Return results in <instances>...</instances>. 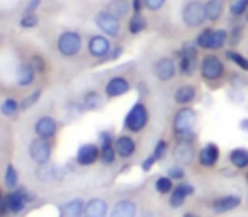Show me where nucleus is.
I'll return each mask as SVG.
<instances>
[{
    "label": "nucleus",
    "mask_w": 248,
    "mask_h": 217,
    "mask_svg": "<svg viewBox=\"0 0 248 217\" xmlns=\"http://www.w3.org/2000/svg\"><path fill=\"white\" fill-rule=\"evenodd\" d=\"M199 75L207 85L221 83L226 76V63L214 53L204 55L199 61Z\"/></svg>",
    "instance_id": "obj_1"
},
{
    "label": "nucleus",
    "mask_w": 248,
    "mask_h": 217,
    "mask_svg": "<svg viewBox=\"0 0 248 217\" xmlns=\"http://www.w3.org/2000/svg\"><path fill=\"white\" fill-rule=\"evenodd\" d=\"M150 124V109L143 100H136L128 111L126 117H124L123 128L126 132L131 134H140L143 132Z\"/></svg>",
    "instance_id": "obj_2"
},
{
    "label": "nucleus",
    "mask_w": 248,
    "mask_h": 217,
    "mask_svg": "<svg viewBox=\"0 0 248 217\" xmlns=\"http://www.w3.org/2000/svg\"><path fill=\"white\" fill-rule=\"evenodd\" d=\"M82 48L83 38L75 29H65L56 38V51L65 59H75L82 53Z\"/></svg>",
    "instance_id": "obj_3"
},
{
    "label": "nucleus",
    "mask_w": 248,
    "mask_h": 217,
    "mask_svg": "<svg viewBox=\"0 0 248 217\" xmlns=\"http://www.w3.org/2000/svg\"><path fill=\"white\" fill-rule=\"evenodd\" d=\"M196 126H197V111L192 105L179 107V109L173 112V117H172L173 138L196 132Z\"/></svg>",
    "instance_id": "obj_4"
},
{
    "label": "nucleus",
    "mask_w": 248,
    "mask_h": 217,
    "mask_svg": "<svg viewBox=\"0 0 248 217\" xmlns=\"http://www.w3.org/2000/svg\"><path fill=\"white\" fill-rule=\"evenodd\" d=\"M194 43H196L197 48L204 49V51H219L228 44V31L226 29L206 28L199 31Z\"/></svg>",
    "instance_id": "obj_5"
},
{
    "label": "nucleus",
    "mask_w": 248,
    "mask_h": 217,
    "mask_svg": "<svg viewBox=\"0 0 248 217\" xmlns=\"http://www.w3.org/2000/svg\"><path fill=\"white\" fill-rule=\"evenodd\" d=\"M180 17L187 29H199L204 26L206 21V12H204L202 0H186L180 11Z\"/></svg>",
    "instance_id": "obj_6"
},
{
    "label": "nucleus",
    "mask_w": 248,
    "mask_h": 217,
    "mask_svg": "<svg viewBox=\"0 0 248 217\" xmlns=\"http://www.w3.org/2000/svg\"><path fill=\"white\" fill-rule=\"evenodd\" d=\"M179 73L182 76H194L199 72V48L196 43H186L179 51Z\"/></svg>",
    "instance_id": "obj_7"
},
{
    "label": "nucleus",
    "mask_w": 248,
    "mask_h": 217,
    "mask_svg": "<svg viewBox=\"0 0 248 217\" xmlns=\"http://www.w3.org/2000/svg\"><path fill=\"white\" fill-rule=\"evenodd\" d=\"M93 24L107 38H119L121 32H123V21L109 14L106 9H102L93 15Z\"/></svg>",
    "instance_id": "obj_8"
},
{
    "label": "nucleus",
    "mask_w": 248,
    "mask_h": 217,
    "mask_svg": "<svg viewBox=\"0 0 248 217\" xmlns=\"http://www.w3.org/2000/svg\"><path fill=\"white\" fill-rule=\"evenodd\" d=\"M114 44L110 41V38H107L106 34L99 32V34H90L87 39V53L90 58L93 59H107L112 51Z\"/></svg>",
    "instance_id": "obj_9"
},
{
    "label": "nucleus",
    "mask_w": 248,
    "mask_h": 217,
    "mask_svg": "<svg viewBox=\"0 0 248 217\" xmlns=\"http://www.w3.org/2000/svg\"><path fill=\"white\" fill-rule=\"evenodd\" d=\"M152 72L160 83H169L179 75V66H177L175 59L170 58V56H160L153 63Z\"/></svg>",
    "instance_id": "obj_10"
},
{
    "label": "nucleus",
    "mask_w": 248,
    "mask_h": 217,
    "mask_svg": "<svg viewBox=\"0 0 248 217\" xmlns=\"http://www.w3.org/2000/svg\"><path fill=\"white\" fill-rule=\"evenodd\" d=\"M29 158L36 163V165H45L49 163L53 158V143L51 139L38 138L36 136L31 143H29Z\"/></svg>",
    "instance_id": "obj_11"
},
{
    "label": "nucleus",
    "mask_w": 248,
    "mask_h": 217,
    "mask_svg": "<svg viewBox=\"0 0 248 217\" xmlns=\"http://www.w3.org/2000/svg\"><path fill=\"white\" fill-rule=\"evenodd\" d=\"M131 92V82L128 76L114 75L104 85V97L106 99H121Z\"/></svg>",
    "instance_id": "obj_12"
},
{
    "label": "nucleus",
    "mask_w": 248,
    "mask_h": 217,
    "mask_svg": "<svg viewBox=\"0 0 248 217\" xmlns=\"http://www.w3.org/2000/svg\"><path fill=\"white\" fill-rule=\"evenodd\" d=\"M172 158H173V163H179V165H182V166L192 165L197 158L196 143L175 141V145H173V148H172Z\"/></svg>",
    "instance_id": "obj_13"
},
{
    "label": "nucleus",
    "mask_w": 248,
    "mask_h": 217,
    "mask_svg": "<svg viewBox=\"0 0 248 217\" xmlns=\"http://www.w3.org/2000/svg\"><path fill=\"white\" fill-rule=\"evenodd\" d=\"M219 158H221V149L216 143L209 141L206 143L204 146H201L197 149V165L201 168H206V170H213L216 168V165L219 163Z\"/></svg>",
    "instance_id": "obj_14"
},
{
    "label": "nucleus",
    "mask_w": 248,
    "mask_h": 217,
    "mask_svg": "<svg viewBox=\"0 0 248 217\" xmlns=\"http://www.w3.org/2000/svg\"><path fill=\"white\" fill-rule=\"evenodd\" d=\"M32 131H34V136L38 138H45V139H55V136L58 134L60 131V122L56 117L53 116H39L34 121V126H32Z\"/></svg>",
    "instance_id": "obj_15"
},
{
    "label": "nucleus",
    "mask_w": 248,
    "mask_h": 217,
    "mask_svg": "<svg viewBox=\"0 0 248 217\" xmlns=\"http://www.w3.org/2000/svg\"><path fill=\"white\" fill-rule=\"evenodd\" d=\"M100 156V146L99 143H83L78 146L75 153V163L82 168H89V166L95 165L99 161Z\"/></svg>",
    "instance_id": "obj_16"
},
{
    "label": "nucleus",
    "mask_w": 248,
    "mask_h": 217,
    "mask_svg": "<svg viewBox=\"0 0 248 217\" xmlns=\"http://www.w3.org/2000/svg\"><path fill=\"white\" fill-rule=\"evenodd\" d=\"M243 203V199L238 193H226V195H219L209 202V209L214 214H226L231 210L238 209Z\"/></svg>",
    "instance_id": "obj_17"
},
{
    "label": "nucleus",
    "mask_w": 248,
    "mask_h": 217,
    "mask_svg": "<svg viewBox=\"0 0 248 217\" xmlns=\"http://www.w3.org/2000/svg\"><path fill=\"white\" fill-rule=\"evenodd\" d=\"M29 200H31V195H29L28 188H24V187H17L16 190L9 192L5 195V203H7L9 214H21L29 203Z\"/></svg>",
    "instance_id": "obj_18"
},
{
    "label": "nucleus",
    "mask_w": 248,
    "mask_h": 217,
    "mask_svg": "<svg viewBox=\"0 0 248 217\" xmlns=\"http://www.w3.org/2000/svg\"><path fill=\"white\" fill-rule=\"evenodd\" d=\"M194 193H196V187H194L192 183L179 182L175 187H173V190L169 195L170 209H180V207H184L186 200L189 199V197H192Z\"/></svg>",
    "instance_id": "obj_19"
},
{
    "label": "nucleus",
    "mask_w": 248,
    "mask_h": 217,
    "mask_svg": "<svg viewBox=\"0 0 248 217\" xmlns=\"http://www.w3.org/2000/svg\"><path fill=\"white\" fill-rule=\"evenodd\" d=\"M114 149H116V153H117V158L129 159L138 151V143H136V139L133 138V136L123 132V134L114 138Z\"/></svg>",
    "instance_id": "obj_20"
},
{
    "label": "nucleus",
    "mask_w": 248,
    "mask_h": 217,
    "mask_svg": "<svg viewBox=\"0 0 248 217\" xmlns=\"http://www.w3.org/2000/svg\"><path fill=\"white\" fill-rule=\"evenodd\" d=\"M36 76H38V72H36V68L31 65V61H29L28 58L21 59L17 68H16V83H17V87H21V88H29V87L34 85Z\"/></svg>",
    "instance_id": "obj_21"
},
{
    "label": "nucleus",
    "mask_w": 248,
    "mask_h": 217,
    "mask_svg": "<svg viewBox=\"0 0 248 217\" xmlns=\"http://www.w3.org/2000/svg\"><path fill=\"white\" fill-rule=\"evenodd\" d=\"M138 216V202L131 197H123L116 200L112 209L109 210V217H136Z\"/></svg>",
    "instance_id": "obj_22"
},
{
    "label": "nucleus",
    "mask_w": 248,
    "mask_h": 217,
    "mask_svg": "<svg viewBox=\"0 0 248 217\" xmlns=\"http://www.w3.org/2000/svg\"><path fill=\"white\" fill-rule=\"evenodd\" d=\"M197 95H199V90H197L196 85H192V83H182L173 92V102L179 107L192 105L197 100Z\"/></svg>",
    "instance_id": "obj_23"
},
{
    "label": "nucleus",
    "mask_w": 248,
    "mask_h": 217,
    "mask_svg": "<svg viewBox=\"0 0 248 217\" xmlns=\"http://www.w3.org/2000/svg\"><path fill=\"white\" fill-rule=\"evenodd\" d=\"M83 217H109V203L102 197H92L85 202Z\"/></svg>",
    "instance_id": "obj_24"
},
{
    "label": "nucleus",
    "mask_w": 248,
    "mask_h": 217,
    "mask_svg": "<svg viewBox=\"0 0 248 217\" xmlns=\"http://www.w3.org/2000/svg\"><path fill=\"white\" fill-rule=\"evenodd\" d=\"M167 153H169V143H167L165 139H158V141H156V145H155V148H153L152 155H150L148 158L141 163V170L145 173L150 172V170H152L156 163L162 161V159H165Z\"/></svg>",
    "instance_id": "obj_25"
},
{
    "label": "nucleus",
    "mask_w": 248,
    "mask_h": 217,
    "mask_svg": "<svg viewBox=\"0 0 248 217\" xmlns=\"http://www.w3.org/2000/svg\"><path fill=\"white\" fill-rule=\"evenodd\" d=\"M104 9L119 21H124L131 14V0H109Z\"/></svg>",
    "instance_id": "obj_26"
},
{
    "label": "nucleus",
    "mask_w": 248,
    "mask_h": 217,
    "mask_svg": "<svg viewBox=\"0 0 248 217\" xmlns=\"http://www.w3.org/2000/svg\"><path fill=\"white\" fill-rule=\"evenodd\" d=\"M34 176L41 183H48V182H53V180L60 178V176H62V170H60L55 163L49 161V163H45V165H36Z\"/></svg>",
    "instance_id": "obj_27"
},
{
    "label": "nucleus",
    "mask_w": 248,
    "mask_h": 217,
    "mask_svg": "<svg viewBox=\"0 0 248 217\" xmlns=\"http://www.w3.org/2000/svg\"><path fill=\"white\" fill-rule=\"evenodd\" d=\"M228 161L234 170H248V148H233L228 153Z\"/></svg>",
    "instance_id": "obj_28"
},
{
    "label": "nucleus",
    "mask_w": 248,
    "mask_h": 217,
    "mask_svg": "<svg viewBox=\"0 0 248 217\" xmlns=\"http://www.w3.org/2000/svg\"><path fill=\"white\" fill-rule=\"evenodd\" d=\"M204 12H206L207 22H217L221 21L224 14V0H206L204 2Z\"/></svg>",
    "instance_id": "obj_29"
},
{
    "label": "nucleus",
    "mask_w": 248,
    "mask_h": 217,
    "mask_svg": "<svg viewBox=\"0 0 248 217\" xmlns=\"http://www.w3.org/2000/svg\"><path fill=\"white\" fill-rule=\"evenodd\" d=\"M104 103V99L99 90H85L82 95V107L85 111H99Z\"/></svg>",
    "instance_id": "obj_30"
},
{
    "label": "nucleus",
    "mask_w": 248,
    "mask_h": 217,
    "mask_svg": "<svg viewBox=\"0 0 248 217\" xmlns=\"http://www.w3.org/2000/svg\"><path fill=\"white\" fill-rule=\"evenodd\" d=\"M148 28V21H146L143 12H133L128 19V32L131 36H138L146 31Z\"/></svg>",
    "instance_id": "obj_31"
},
{
    "label": "nucleus",
    "mask_w": 248,
    "mask_h": 217,
    "mask_svg": "<svg viewBox=\"0 0 248 217\" xmlns=\"http://www.w3.org/2000/svg\"><path fill=\"white\" fill-rule=\"evenodd\" d=\"M85 202L82 197H75V199L68 200V202L63 205V216L65 217H83L85 212Z\"/></svg>",
    "instance_id": "obj_32"
},
{
    "label": "nucleus",
    "mask_w": 248,
    "mask_h": 217,
    "mask_svg": "<svg viewBox=\"0 0 248 217\" xmlns=\"http://www.w3.org/2000/svg\"><path fill=\"white\" fill-rule=\"evenodd\" d=\"M21 112V102L14 97H7V99L2 100L0 103V114L4 116V117H16V116Z\"/></svg>",
    "instance_id": "obj_33"
},
{
    "label": "nucleus",
    "mask_w": 248,
    "mask_h": 217,
    "mask_svg": "<svg viewBox=\"0 0 248 217\" xmlns=\"http://www.w3.org/2000/svg\"><path fill=\"white\" fill-rule=\"evenodd\" d=\"M224 58L230 63H233L238 70L248 73V58L245 55H241L240 51H236V49H226L224 51Z\"/></svg>",
    "instance_id": "obj_34"
},
{
    "label": "nucleus",
    "mask_w": 248,
    "mask_h": 217,
    "mask_svg": "<svg viewBox=\"0 0 248 217\" xmlns=\"http://www.w3.org/2000/svg\"><path fill=\"white\" fill-rule=\"evenodd\" d=\"M4 185H5V188H7L9 192H12V190H16L19 187V172H17V168L12 165V163H9V165L5 166Z\"/></svg>",
    "instance_id": "obj_35"
},
{
    "label": "nucleus",
    "mask_w": 248,
    "mask_h": 217,
    "mask_svg": "<svg viewBox=\"0 0 248 217\" xmlns=\"http://www.w3.org/2000/svg\"><path fill=\"white\" fill-rule=\"evenodd\" d=\"M173 180L170 178V176L167 175H160L155 178V182H153V188H155V192L158 193V195H170V192L173 190Z\"/></svg>",
    "instance_id": "obj_36"
},
{
    "label": "nucleus",
    "mask_w": 248,
    "mask_h": 217,
    "mask_svg": "<svg viewBox=\"0 0 248 217\" xmlns=\"http://www.w3.org/2000/svg\"><path fill=\"white\" fill-rule=\"evenodd\" d=\"M117 159V153L114 149V145H106V146H100V156H99V161L106 166L114 165Z\"/></svg>",
    "instance_id": "obj_37"
},
{
    "label": "nucleus",
    "mask_w": 248,
    "mask_h": 217,
    "mask_svg": "<svg viewBox=\"0 0 248 217\" xmlns=\"http://www.w3.org/2000/svg\"><path fill=\"white\" fill-rule=\"evenodd\" d=\"M41 95H43V88H36L34 92L26 95L21 102V111H29V109H32V107L41 100Z\"/></svg>",
    "instance_id": "obj_38"
},
{
    "label": "nucleus",
    "mask_w": 248,
    "mask_h": 217,
    "mask_svg": "<svg viewBox=\"0 0 248 217\" xmlns=\"http://www.w3.org/2000/svg\"><path fill=\"white\" fill-rule=\"evenodd\" d=\"M167 176H170L173 182H184V178H186V166L173 163V165H170L167 168Z\"/></svg>",
    "instance_id": "obj_39"
},
{
    "label": "nucleus",
    "mask_w": 248,
    "mask_h": 217,
    "mask_svg": "<svg viewBox=\"0 0 248 217\" xmlns=\"http://www.w3.org/2000/svg\"><path fill=\"white\" fill-rule=\"evenodd\" d=\"M247 9H248V0H230V14L233 17L245 15Z\"/></svg>",
    "instance_id": "obj_40"
},
{
    "label": "nucleus",
    "mask_w": 248,
    "mask_h": 217,
    "mask_svg": "<svg viewBox=\"0 0 248 217\" xmlns=\"http://www.w3.org/2000/svg\"><path fill=\"white\" fill-rule=\"evenodd\" d=\"M243 39V26H233V28L228 31V43L231 46H236Z\"/></svg>",
    "instance_id": "obj_41"
},
{
    "label": "nucleus",
    "mask_w": 248,
    "mask_h": 217,
    "mask_svg": "<svg viewBox=\"0 0 248 217\" xmlns=\"http://www.w3.org/2000/svg\"><path fill=\"white\" fill-rule=\"evenodd\" d=\"M38 24H39L38 14H22L21 21H19L21 29H34L38 28Z\"/></svg>",
    "instance_id": "obj_42"
},
{
    "label": "nucleus",
    "mask_w": 248,
    "mask_h": 217,
    "mask_svg": "<svg viewBox=\"0 0 248 217\" xmlns=\"http://www.w3.org/2000/svg\"><path fill=\"white\" fill-rule=\"evenodd\" d=\"M143 5L148 12H160L167 5V0H143Z\"/></svg>",
    "instance_id": "obj_43"
},
{
    "label": "nucleus",
    "mask_w": 248,
    "mask_h": 217,
    "mask_svg": "<svg viewBox=\"0 0 248 217\" xmlns=\"http://www.w3.org/2000/svg\"><path fill=\"white\" fill-rule=\"evenodd\" d=\"M29 61H31V65L36 68V72L41 75V73H45L46 72V61H45V58H43L41 55H32V56H29Z\"/></svg>",
    "instance_id": "obj_44"
},
{
    "label": "nucleus",
    "mask_w": 248,
    "mask_h": 217,
    "mask_svg": "<svg viewBox=\"0 0 248 217\" xmlns=\"http://www.w3.org/2000/svg\"><path fill=\"white\" fill-rule=\"evenodd\" d=\"M43 0H29V4L26 5L24 9V14H36L39 9V5H41Z\"/></svg>",
    "instance_id": "obj_45"
},
{
    "label": "nucleus",
    "mask_w": 248,
    "mask_h": 217,
    "mask_svg": "<svg viewBox=\"0 0 248 217\" xmlns=\"http://www.w3.org/2000/svg\"><path fill=\"white\" fill-rule=\"evenodd\" d=\"M131 11L133 12H143V11H145L143 0H131Z\"/></svg>",
    "instance_id": "obj_46"
},
{
    "label": "nucleus",
    "mask_w": 248,
    "mask_h": 217,
    "mask_svg": "<svg viewBox=\"0 0 248 217\" xmlns=\"http://www.w3.org/2000/svg\"><path fill=\"white\" fill-rule=\"evenodd\" d=\"M121 55H123V48H121V46H114L112 51H110V55H109V58H107V59H117Z\"/></svg>",
    "instance_id": "obj_47"
},
{
    "label": "nucleus",
    "mask_w": 248,
    "mask_h": 217,
    "mask_svg": "<svg viewBox=\"0 0 248 217\" xmlns=\"http://www.w3.org/2000/svg\"><path fill=\"white\" fill-rule=\"evenodd\" d=\"M238 126H240V129H241L243 132H248V117H243V119H241L240 124H238Z\"/></svg>",
    "instance_id": "obj_48"
},
{
    "label": "nucleus",
    "mask_w": 248,
    "mask_h": 217,
    "mask_svg": "<svg viewBox=\"0 0 248 217\" xmlns=\"http://www.w3.org/2000/svg\"><path fill=\"white\" fill-rule=\"evenodd\" d=\"M182 217H201L199 214H196V212H186Z\"/></svg>",
    "instance_id": "obj_49"
},
{
    "label": "nucleus",
    "mask_w": 248,
    "mask_h": 217,
    "mask_svg": "<svg viewBox=\"0 0 248 217\" xmlns=\"http://www.w3.org/2000/svg\"><path fill=\"white\" fill-rule=\"evenodd\" d=\"M243 17H245V21L248 22V9H247V12H245V15H243Z\"/></svg>",
    "instance_id": "obj_50"
},
{
    "label": "nucleus",
    "mask_w": 248,
    "mask_h": 217,
    "mask_svg": "<svg viewBox=\"0 0 248 217\" xmlns=\"http://www.w3.org/2000/svg\"><path fill=\"white\" fill-rule=\"evenodd\" d=\"M4 197H5V195H4V193L0 192V203H2V200H4Z\"/></svg>",
    "instance_id": "obj_51"
},
{
    "label": "nucleus",
    "mask_w": 248,
    "mask_h": 217,
    "mask_svg": "<svg viewBox=\"0 0 248 217\" xmlns=\"http://www.w3.org/2000/svg\"><path fill=\"white\" fill-rule=\"evenodd\" d=\"M245 180H247V185H248V172H247V175H245Z\"/></svg>",
    "instance_id": "obj_52"
},
{
    "label": "nucleus",
    "mask_w": 248,
    "mask_h": 217,
    "mask_svg": "<svg viewBox=\"0 0 248 217\" xmlns=\"http://www.w3.org/2000/svg\"><path fill=\"white\" fill-rule=\"evenodd\" d=\"M0 217H5V216H0Z\"/></svg>",
    "instance_id": "obj_53"
}]
</instances>
